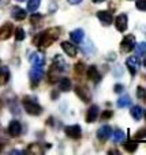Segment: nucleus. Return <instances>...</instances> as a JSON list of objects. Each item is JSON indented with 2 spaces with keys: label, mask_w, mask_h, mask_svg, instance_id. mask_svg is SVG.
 I'll use <instances>...</instances> for the list:
<instances>
[{
  "label": "nucleus",
  "mask_w": 146,
  "mask_h": 155,
  "mask_svg": "<svg viewBox=\"0 0 146 155\" xmlns=\"http://www.w3.org/2000/svg\"><path fill=\"white\" fill-rule=\"evenodd\" d=\"M59 34H60V29H49V30H46V31L41 33V34L38 35V38L36 40V42H37V45L40 46V48L46 49L59 38Z\"/></svg>",
  "instance_id": "nucleus-1"
},
{
  "label": "nucleus",
  "mask_w": 146,
  "mask_h": 155,
  "mask_svg": "<svg viewBox=\"0 0 146 155\" xmlns=\"http://www.w3.org/2000/svg\"><path fill=\"white\" fill-rule=\"evenodd\" d=\"M22 102H23L25 110H26L29 114H32V116H40L41 113H42V107H41L40 105L36 102V99L30 98V97H25Z\"/></svg>",
  "instance_id": "nucleus-2"
},
{
  "label": "nucleus",
  "mask_w": 146,
  "mask_h": 155,
  "mask_svg": "<svg viewBox=\"0 0 146 155\" xmlns=\"http://www.w3.org/2000/svg\"><path fill=\"white\" fill-rule=\"evenodd\" d=\"M135 37H134L133 34H128V35H124V38L122 40V42H120V51H122V53H128V52H131L134 49V46H135Z\"/></svg>",
  "instance_id": "nucleus-3"
},
{
  "label": "nucleus",
  "mask_w": 146,
  "mask_h": 155,
  "mask_svg": "<svg viewBox=\"0 0 146 155\" xmlns=\"http://www.w3.org/2000/svg\"><path fill=\"white\" fill-rule=\"evenodd\" d=\"M29 76H30V80H32L33 84H37V83L44 78L42 65H33V68L30 70V72H29Z\"/></svg>",
  "instance_id": "nucleus-4"
},
{
  "label": "nucleus",
  "mask_w": 146,
  "mask_h": 155,
  "mask_svg": "<svg viewBox=\"0 0 146 155\" xmlns=\"http://www.w3.org/2000/svg\"><path fill=\"white\" fill-rule=\"evenodd\" d=\"M127 25H128V19L126 14H120V15L116 16L115 19V26H116V30L120 33L126 31L127 30Z\"/></svg>",
  "instance_id": "nucleus-5"
},
{
  "label": "nucleus",
  "mask_w": 146,
  "mask_h": 155,
  "mask_svg": "<svg viewBox=\"0 0 146 155\" xmlns=\"http://www.w3.org/2000/svg\"><path fill=\"white\" fill-rule=\"evenodd\" d=\"M64 132L66 135H67L68 137H71V139H79V137L82 136V129L79 125H68L64 128Z\"/></svg>",
  "instance_id": "nucleus-6"
},
{
  "label": "nucleus",
  "mask_w": 146,
  "mask_h": 155,
  "mask_svg": "<svg viewBox=\"0 0 146 155\" xmlns=\"http://www.w3.org/2000/svg\"><path fill=\"white\" fill-rule=\"evenodd\" d=\"M126 65H127L128 71H130V74L133 76L137 75V71H138V67H139V59L135 56L133 57H128L127 60H126Z\"/></svg>",
  "instance_id": "nucleus-7"
},
{
  "label": "nucleus",
  "mask_w": 146,
  "mask_h": 155,
  "mask_svg": "<svg viewBox=\"0 0 146 155\" xmlns=\"http://www.w3.org/2000/svg\"><path fill=\"white\" fill-rule=\"evenodd\" d=\"M97 18L104 26H109V25L112 23V21H114V15H112V12H109V11H98Z\"/></svg>",
  "instance_id": "nucleus-8"
},
{
  "label": "nucleus",
  "mask_w": 146,
  "mask_h": 155,
  "mask_svg": "<svg viewBox=\"0 0 146 155\" xmlns=\"http://www.w3.org/2000/svg\"><path fill=\"white\" fill-rule=\"evenodd\" d=\"M22 132V125L21 123H19L18 120H12L10 123V125H8V134H10V136L12 137H16L19 136Z\"/></svg>",
  "instance_id": "nucleus-9"
},
{
  "label": "nucleus",
  "mask_w": 146,
  "mask_h": 155,
  "mask_svg": "<svg viewBox=\"0 0 146 155\" xmlns=\"http://www.w3.org/2000/svg\"><path fill=\"white\" fill-rule=\"evenodd\" d=\"M100 114V109L97 105H92L86 112V123H94Z\"/></svg>",
  "instance_id": "nucleus-10"
},
{
  "label": "nucleus",
  "mask_w": 146,
  "mask_h": 155,
  "mask_svg": "<svg viewBox=\"0 0 146 155\" xmlns=\"http://www.w3.org/2000/svg\"><path fill=\"white\" fill-rule=\"evenodd\" d=\"M52 67L55 68V70H57L59 72H66L67 71V63L63 60V57L60 56V54H56L53 59V64H52Z\"/></svg>",
  "instance_id": "nucleus-11"
},
{
  "label": "nucleus",
  "mask_w": 146,
  "mask_h": 155,
  "mask_svg": "<svg viewBox=\"0 0 146 155\" xmlns=\"http://www.w3.org/2000/svg\"><path fill=\"white\" fill-rule=\"evenodd\" d=\"M111 135H112V128L109 125H103L97 131V137H98V140H101V142L108 140L109 137H111Z\"/></svg>",
  "instance_id": "nucleus-12"
},
{
  "label": "nucleus",
  "mask_w": 146,
  "mask_h": 155,
  "mask_svg": "<svg viewBox=\"0 0 146 155\" xmlns=\"http://www.w3.org/2000/svg\"><path fill=\"white\" fill-rule=\"evenodd\" d=\"M75 94L83 102H89L90 98H92V95H90V91L87 90L85 86H76V87H75Z\"/></svg>",
  "instance_id": "nucleus-13"
},
{
  "label": "nucleus",
  "mask_w": 146,
  "mask_h": 155,
  "mask_svg": "<svg viewBox=\"0 0 146 155\" xmlns=\"http://www.w3.org/2000/svg\"><path fill=\"white\" fill-rule=\"evenodd\" d=\"M62 49L67 53V56L70 57H75L76 53H78V48L75 45H73L71 42H67V41H63L62 42Z\"/></svg>",
  "instance_id": "nucleus-14"
},
{
  "label": "nucleus",
  "mask_w": 146,
  "mask_h": 155,
  "mask_svg": "<svg viewBox=\"0 0 146 155\" xmlns=\"http://www.w3.org/2000/svg\"><path fill=\"white\" fill-rule=\"evenodd\" d=\"M86 74H87V79L92 80V82H94V83H97L98 80L101 79V75H100V72H98V70H97L96 65H90V67H87Z\"/></svg>",
  "instance_id": "nucleus-15"
},
{
  "label": "nucleus",
  "mask_w": 146,
  "mask_h": 155,
  "mask_svg": "<svg viewBox=\"0 0 146 155\" xmlns=\"http://www.w3.org/2000/svg\"><path fill=\"white\" fill-rule=\"evenodd\" d=\"M12 34V25L11 23H5L0 27V41L8 40Z\"/></svg>",
  "instance_id": "nucleus-16"
},
{
  "label": "nucleus",
  "mask_w": 146,
  "mask_h": 155,
  "mask_svg": "<svg viewBox=\"0 0 146 155\" xmlns=\"http://www.w3.org/2000/svg\"><path fill=\"white\" fill-rule=\"evenodd\" d=\"M70 38H71V41H73V42L81 44L82 41H83V38H85V31H83L82 29H75V30H73V31L70 33Z\"/></svg>",
  "instance_id": "nucleus-17"
},
{
  "label": "nucleus",
  "mask_w": 146,
  "mask_h": 155,
  "mask_svg": "<svg viewBox=\"0 0 146 155\" xmlns=\"http://www.w3.org/2000/svg\"><path fill=\"white\" fill-rule=\"evenodd\" d=\"M29 60L33 65H42L44 67V64H45V57H44L40 52H34V53H32L30 57H29Z\"/></svg>",
  "instance_id": "nucleus-18"
},
{
  "label": "nucleus",
  "mask_w": 146,
  "mask_h": 155,
  "mask_svg": "<svg viewBox=\"0 0 146 155\" xmlns=\"http://www.w3.org/2000/svg\"><path fill=\"white\" fill-rule=\"evenodd\" d=\"M11 15H12V18L15 19V21H23V19L26 18V11L21 7H14L12 10H11Z\"/></svg>",
  "instance_id": "nucleus-19"
},
{
  "label": "nucleus",
  "mask_w": 146,
  "mask_h": 155,
  "mask_svg": "<svg viewBox=\"0 0 146 155\" xmlns=\"http://www.w3.org/2000/svg\"><path fill=\"white\" fill-rule=\"evenodd\" d=\"M116 105H117V107H120V109H123V107H127V106H130V105H131V98H130V95H127V94H124V95H122L119 99H117Z\"/></svg>",
  "instance_id": "nucleus-20"
},
{
  "label": "nucleus",
  "mask_w": 146,
  "mask_h": 155,
  "mask_svg": "<svg viewBox=\"0 0 146 155\" xmlns=\"http://www.w3.org/2000/svg\"><path fill=\"white\" fill-rule=\"evenodd\" d=\"M70 88H71V80L68 78H62L59 80V90L66 93V91H70Z\"/></svg>",
  "instance_id": "nucleus-21"
},
{
  "label": "nucleus",
  "mask_w": 146,
  "mask_h": 155,
  "mask_svg": "<svg viewBox=\"0 0 146 155\" xmlns=\"http://www.w3.org/2000/svg\"><path fill=\"white\" fill-rule=\"evenodd\" d=\"M124 139H126V134L123 131L116 129L115 132H112V140L115 143H122V142H124Z\"/></svg>",
  "instance_id": "nucleus-22"
},
{
  "label": "nucleus",
  "mask_w": 146,
  "mask_h": 155,
  "mask_svg": "<svg viewBox=\"0 0 146 155\" xmlns=\"http://www.w3.org/2000/svg\"><path fill=\"white\" fill-rule=\"evenodd\" d=\"M145 114V110L142 109L141 106H133V109H131V116H133L135 120H141L142 117H144Z\"/></svg>",
  "instance_id": "nucleus-23"
},
{
  "label": "nucleus",
  "mask_w": 146,
  "mask_h": 155,
  "mask_svg": "<svg viewBox=\"0 0 146 155\" xmlns=\"http://www.w3.org/2000/svg\"><path fill=\"white\" fill-rule=\"evenodd\" d=\"M8 79H10V72H8L7 68H2L0 71V86L7 84Z\"/></svg>",
  "instance_id": "nucleus-24"
},
{
  "label": "nucleus",
  "mask_w": 146,
  "mask_h": 155,
  "mask_svg": "<svg viewBox=\"0 0 146 155\" xmlns=\"http://www.w3.org/2000/svg\"><path fill=\"white\" fill-rule=\"evenodd\" d=\"M137 148H138V143L134 140H127L124 143V150L127 153H134V151H137Z\"/></svg>",
  "instance_id": "nucleus-25"
},
{
  "label": "nucleus",
  "mask_w": 146,
  "mask_h": 155,
  "mask_svg": "<svg viewBox=\"0 0 146 155\" xmlns=\"http://www.w3.org/2000/svg\"><path fill=\"white\" fill-rule=\"evenodd\" d=\"M40 4H41V0H29V3H27V11L29 12H34L40 7Z\"/></svg>",
  "instance_id": "nucleus-26"
},
{
  "label": "nucleus",
  "mask_w": 146,
  "mask_h": 155,
  "mask_svg": "<svg viewBox=\"0 0 146 155\" xmlns=\"http://www.w3.org/2000/svg\"><path fill=\"white\" fill-rule=\"evenodd\" d=\"M134 49H135V53L138 54V56H141V54L146 53V42H139L138 45L135 44V46H134Z\"/></svg>",
  "instance_id": "nucleus-27"
},
{
  "label": "nucleus",
  "mask_w": 146,
  "mask_h": 155,
  "mask_svg": "<svg viewBox=\"0 0 146 155\" xmlns=\"http://www.w3.org/2000/svg\"><path fill=\"white\" fill-rule=\"evenodd\" d=\"M25 37H26V33H25V30L22 29V27H18V29L15 30V40L16 41H23Z\"/></svg>",
  "instance_id": "nucleus-28"
},
{
  "label": "nucleus",
  "mask_w": 146,
  "mask_h": 155,
  "mask_svg": "<svg viewBox=\"0 0 146 155\" xmlns=\"http://www.w3.org/2000/svg\"><path fill=\"white\" fill-rule=\"evenodd\" d=\"M134 139L135 140H144L146 139V128H141L137 131V134L134 135Z\"/></svg>",
  "instance_id": "nucleus-29"
},
{
  "label": "nucleus",
  "mask_w": 146,
  "mask_h": 155,
  "mask_svg": "<svg viewBox=\"0 0 146 155\" xmlns=\"http://www.w3.org/2000/svg\"><path fill=\"white\" fill-rule=\"evenodd\" d=\"M137 97L142 101H146V88H144L142 86H138L137 87Z\"/></svg>",
  "instance_id": "nucleus-30"
},
{
  "label": "nucleus",
  "mask_w": 146,
  "mask_h": 155,
  "mask_svg": "<svg viewBox=\"0 0 146 155\" xmlns=\"http://www.w3.org/2000/svg\"><path fill=\"white\" fill-rule=\"evenodd\" d=\"M41 19H42V15H41V14H33V15L30 16V22H32V25H37Z\"/></svg>",
  "instance_id": "nucleus-31"
},
{
  "label": "nucleus",
  "mask_w": 146,
  "mask_h": 155,
  "mask_svg": "<svg viewBox=\"0 0 146 155\" xmlns=\"http://www.w3.org/2000/svg\"><path fill=\"white\" fill-rule=\"evenodd\" d=\"M135 5L139 11H146V0H137Z\"/></svg>",
  "instance_id": "nucleus-32"
},
{
  "label": "nucleus",
  "mask_w": 146,
  "mask_h": 155,
  "mask_svg": "<svg viewBox=\"0 0 146 155\" xmlns=\"http://www.w3.org/2000/svg\"><path fill=\"white\" fill-rule=\"evenodd\" d=\"M29 153H34V154H40L41 153V148L38 144H30L29 146Z\"/></svg>",
  "instance_id": "nucleus-33"
},
{
  "label": "nucleus",
  "mask_w": 146,
  "mask_h": 155,
  "mask_svg": "<svg viewBox=\"0 0 146 155\" xmlns=\"http://www.w3.org/2000/svg\"><path fill=\"white\" fill-rule=\"evenodd\" d=\"M83 71H85V64L83 63H76L75 64V72L81 75V74H83Z\"/></svg>",
  "instance_id": "nucleus-34"
},
{
  "label": "nucleus",
  "mask_w": 146,
  "mask_h": 155,
  "mask_svg": "<svg viewBox=\"0 0 146 155\" xmlns=\"http://www.w3.org/2000/svg\"><path fill=\"white\" fill-rule=\"evenodd\" d=\"M112 116H114V112H112V110H105V112L101 113V118H103V120H108V118H111Z\"/></svg>",
  "instance_id": "nucleus-35"
},
{
  "label": "nucleus",
  "mask_w": 146,
  "mask_h": 155,
  "mask_svg": "<svg viewBox=\"0 0 146 155\" xmlns=\"http://www.w3.org/2000/svg\"><path fill=\"white\" fill-rule=\"evenodd\" d=\"M123 90H124V86H123V84H119V83H117V84L114 86V91H115V93L119 94V93H122Z\"/></svg>",
  "instance_id": "nucleus-36"
},
{
  "label": "nucleus",
  "mask_w": 146,
  "mask_h": 155,
  "mask_svg": "<svg viewBox=\"0 0 146 155\" xmlns=\"http://www.w3.org/2000/svg\"><path fill=\"white\" fill-rule=\"evenodd\" d=\"M82 0H68V3H71V4H79Z\"/></svg>",
  "instance_id": "nucleus-37"
},
{
  "label": "nucleus",
  "mask_w": 146,
  "mask_h": 155,
  "mask_svg": "<svg viewBox=\"0 0 146 155\" xmlns=\"http://www.w3.org/2000/svg\"><path fill=\"white\" fill-rule=\"evenodd\" d=\"M103 2H105V0H93L94 4H98V3H103Z\"/></svg>",
  "instance_id": "nucleus-38"
},
{
  "label": "nucleus",
  "mask_w": 146,
  "mask_h": 155,
  "mask_svg": "<svg viewBox=\"0 0 146 155\" xmlns=\"http://www.w3.org/2000/svg\"><path fill=\"white\" fill-rule=\"evenodd\" d=\"M144 65H145V68H146V57H145V60H144Z\"/></svg>",
  "instance_id": "nucleus-39"
},
{
  "label": "nucleus",
  "mask_w": 146,
  "mask_h": 155,
  "mask_svg": "<svg viewBox=\"0 0 146 155\" xmlns=\"http://www.w3.org/2000/svg\"><path fill=\"white\" fill-rule=\"evenodd\" d=\"M2 150H3V146H2V144H0V153H2Z\"/></svg>",
  "instance_id": "nucleus-40"
},
{
  "label": "nucleus",
  "mask_w": 146,
  "mask_h": 155,
  "mask_svg": "<svg viewBox=\"0 0 146 155\" xmlns=\"http://www.w3.org/2000/svg\"><path fill=\"white\" fill-rule=\"evenodd\" d=\"M18 2H23V0H18Z\"/></svg>",
  "instance_id": "nucleus-41"
},
{
  "label": "nucleus",
  "mask_w": 146,
  "mask_h": 155,
  "mask_svg": "<svg viewBox=\"0 0 146 155\" xmlns=\"http://www.w3.org/2000/svg\"><path fill=\"white\" fill-rule=\"evenodd\" d=\"M144 116H145V118H146V113H145V114H144Z\"/></svg>",
  "instance_id": "nucleus-42"
}]
</instances>
